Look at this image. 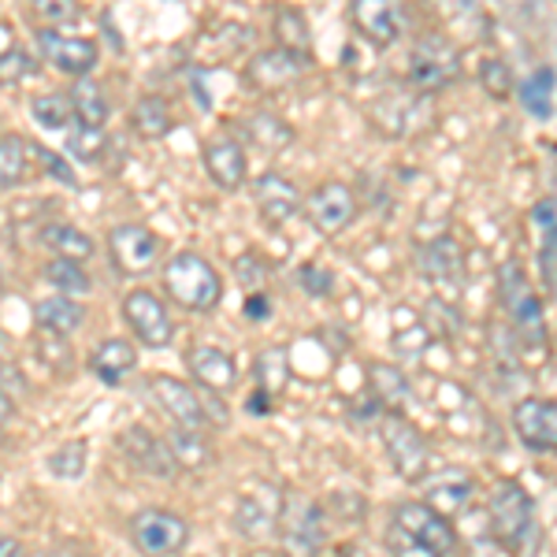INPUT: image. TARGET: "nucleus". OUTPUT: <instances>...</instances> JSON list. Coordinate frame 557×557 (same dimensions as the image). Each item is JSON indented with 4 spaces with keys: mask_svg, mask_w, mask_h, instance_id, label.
<instances>
[{
    "mask_svg": "<svg viewBox=\"0 0 557 557\" xmlns=\"http://www.w3.org/2000/svg\"><path fill=\"white\" fill-rule=\"evenodd\" d=\"M480 86H483V94L494 97V101H506V97L513 94V71H509L506 60H483Z\"/></svg>",
    "mask_w": 557,
    "mask_h": 557,
    "instance_id": "nucleus-42",
    "label": "nucleus"
},
{
    "mask_svg": "<svg viewBox=\"0 0 557 557\" xmlns=\"http://www.w3.org/2000/svg\"><path fill=\"white\" fill-rule=\"evenodd\" d=\"M298 283H301L305 294H312V298H327V294L335 290L331 272H327V268H317V264H301L298 268Z\"/></svg>",
    "mask_w": 557,
    "mask_h": 557,
    "instance_id": "nucleus-46",
    "label": "nucleus"
},
{
    "mask_svg": "<svg viewBox=\"0 0 557 557\" xmlns=\"http://www.w3.org/2000/svg\"><path fill=\"white\" fill-rule=\"evenodd\" d=\"M235 272H238V283L246 286L249 294H257V286H264V275H268V264L260 260L257 253H242L235 260Z\"/></svg>",
    "mask_w": 557,
    "mask_h": 557,
    "instance_id": "nucleus-47",
    "label": "nucleus"
},
{
    "mask_svg": "<svg viewBox=\"0 0 557 557\" xmlns=\"http://www.w3.org/2000/svg\"><path fill=\"white\" fill-rule=\"evenodd\" d=\"M34 146L20 134H4L0 138V190H15L34 175Z\"/></svg>",
    "mask_w": 557,
    "mask_h": 557,
    "instance_id": "nucleus-28",
    "label": "nucleus"
},
{
    "mask_svg": "<svg viewBox=\"0 0 557 557\" xmlns=\"http://www.w3.org/2000/svg\"><path fill=\"white\" fill-rule=\"evenodd\" d=\"M498 301H502V309H506L509 323H513L517 343L546 349L543 305H539L532 283H528L524 268H520L517 260H506V264L498 268Z\"/></svg>",
    "mask_w": 557,
    "mask_h": 557,
    "instance_id": "nucleus-2",
    "label": "nucleus"
},
{
    "mask_svg": "<svg viewBox=\"0 0 557 557\" xmlns=\"http://www.w3.org/2000/svg\"><path fill=\"white\" fill-rule=\"evenodd\" d=\"M123 320H127L134 338L146 349L172 346V338H175L172 312H168V305L152 290H146V286H138V290H131L127 298H123Z\"/></svg>",
    "mask_w": 557,
    "mask_h": 557,
    "instance_id": "nucleus-10",
    "label": "nucleus"
},
{
    "mask_svg": "<svg viewBox=\"0 0 557 557\" xmlns=\"http://www.w3.org/2000/svg\"><path fill=\"white\" fill-rule=\"evenodd\" d=\"M201 160H205V172L220 190L235 194L246 186V175H249V160H246V149H242L238 138H212L205 141L201 149Z\"/></svg>",
    "mask_w": 557,
    "mask_h": 557,
    "instance_id": "nucleus-19",
    "label": "nucleus"
},
{
    "mask_svg": "<svg viewBox=\"0 0 557 557\" xmlns=\"http://www.w3.org/2000/svg\"><path fill=\"white\" fill-rule=\"evenodd\" d=\"M160 235L146 223H120V227L108 231V253H112V264L120 275L127 278H141L157 268L160 260Z\"/></svg>",
    "mask_w": 557,
    "mask_h": 557,
    "instance_id": "nucleus-9",
    "label": "nucleus"
},
{
    "mask_svg": "<svg viewBox=\"0 0 557 557\" xmlns=\"http://www.w3.org/2000/svg\"><path fill=\"white\" fill-rule=\"evenodd\" d=\"M86 457H89V443L86 438H71V443L57 446V450L49 454V472L60 475V480H78V475L86 472Z\"/></svg>",
    "mask_w": 557,
    "mask_h": 557,
    "instance_id": "nucleus-39",
    "label": "nucleus"
},
{
    "mask_svg": "<svg viewBox=\"0 0 557 557\" xmlns=\"http://www.w3.org/2000/svg\"><path fill=\"white\" fill-rule=\"evenodd\" d=\"M253 201H257L260 220H268L272 227H286L294 215L305 212L301 190L278 172H268V175L257 178V183H253Z\"/></svg>",
    "mask_w": 557,
    "mask_h": 557,
    "instance_id": "nucleus-17",
    "label": "nucleus"
},
{
    "mask_svg": "<svg viewBox=\"0 0 557 557\" xmlns=\"http://www.w3.org/2000/svg\"><path fill=\"white\" fill-rule=\"evenodd\" d=\"M349 23L364 41H372L375 49H386L406 34V4L401 0H354Z\"/></svg>",
    "mask_w": 557,
    "mask_h": 557,
    "instance_id": "nucleus-14",
    "label": "nucleus"
},
{
    "mask_svg": "<svg viewBox=\"0 0 557 557\" xmlns=\"http://www.w3.org/2000/svg\"><path fill=\"white\" fill-rule=\"evenodd\" d=\"M391 513H394L391 524L398 528V532H406L409 539H417V543L431 546L435 554L450 557L457 546H461V539L454 532V520L446 513H438L435 506H428V502H398Z\"/></svg>",
    "mask_w": 557,
    "mask_h": 557,
    "instance_id": "nucleus-8",
    "label": "nucleus"
},
{
    "mask_svg": "<svg viewBox=\"0 0 557 557\" xmlns=\"http://www.w3.org/2000/svg\"><path fill=\"white\" fill-rule=\"evenodd\" d=\"M368 386L383 412H406L412 398V383L401 368L394 364H368Z\"/></svg>",
    "mask_w": 557,
    "mask_h": 557,
    "instance_id": "nucleus-23",
    "label": "nucleus"
},
{
    "mask_svg": "<svg viewBox=\"0 0 557 557\" xmlns=\"http://www.w3.org/2000/svg\"><path fill=\"white\" fill-rule=\"evenodd\" d=\"M461 75V52L450 38L443 34H424L420 41H412L409 49V86L417 94H443L446 86L457 83Z\"/></svg>",
    "mask_w": 557,
    "mask_h": 557,
    "instance_id": "nucleus-3",
    "label": "nucleus"
},
{
    "mask_svg": "<svg viewBox=\"0 0 557 557\" xmlns=\"http://www.w3.org/2000/svg\"><path fill=\"white\" fill-rule=\"evenodd\" d=\"M45 283L57 286L67 298H78V294L94 290V278L86 275V268L78 264V260H64V257H52L49 264H45Z\"/></svg>",
    "mask_w": 557,
    "mask_h": 557,
    "instance_id": "nucleus-35",
    "label": "nucleus"
},
{
    "mask_svg": "<svg viewBox=\"0 0 557 557\" xmlns=\"http://www.w3.org/2000/svg\"><path fill=\"white\" fill-rule=\"evenodd\" d=\"M331 557H361V550H357V546H335Z\"/></svg>",
    "mask_w": 557,
    "mask_h": 557,
    "instance_id": "nucleus-53",
    "label": "nucleus"
},
{
    "mask_svg": "<svg viewBox=\"0 0 557 557\" xmlns=\"http://www.w3.org/2000/svg\"><path fill=\"white\" fill-rule=\"evenodd\" d=\"M554 94H557V71L539 67L524 78V86H520V108H524L528 115H535V120H550Z\"/></svg>",
    "mask_w": 557,
    "mask_h": 557,
    "instance_id": "nucleus-31",
    "label": "nucleus"
},
{
    "mask_svg": "<svg viewBox=\"0 0 557 557\" xmlns=\"http://www.w3.org/2000/svg\"><path fill=\"white\" fill-rule=\"evenodd\" d=\"M172 450L178 469H209L215 461V446L209 431H194V428H172Z\"/></svg>",
    "mask_w": 557,
    "mask_h": 557,
    "instance_id": "nucleus-30",
    "label": "nucleus"
},
{
    "mask_svg": "<svg viewBox=\"0 0 557 557\" xmlns=\"http://www.w3.org/2000/svg\"><path fill=\"white\" fill-rule=\"evenodd\" d=\"M278 539L283 557H323V509L309 494H283L278 509Z\"/></svg>",
    "mask_w": 557,
    "mask_h": 557,
    "instance_id": "nucleus-4",
    "label": "nucleus"
},
{
    "mask_svg": "<svg viewBox=\"0 0 557 557\" xmlns=\"http://www.w3.org/2000/svg\"><path fill=\"white\" fill-rule=\"evenodd\" d=\"M190 539V524L172 509H141L131 517V543L141 557H175Z\"/></svg>",
    "mask_w": 557,
    "mask_h": 557,
    "instance_id": "nucleus-7",
    "label": "nucleus"
},
{
    "mask_svg": "<svg viewBox=\"0 0 557 557\" xmlns=\"http://www.w3.org/2000/svg\"><path fill=\"white\" fill-rule=\"evenodd\" d=\"M380 438H383V450L391 457L394 472L406 483H420L431 472V446L406 412H383Z\"/></svg>",
    "mask_w": 557,
    "mask_h": 557,
    "instance_id": "nucleus-5",
    "label": "nucleus"
},
{
    "mask_svg": "<svg viewBox=\"0 0 557 557\" xmlns=\"http://www.w3.org/2000/svg\"><path fill=\"white\" fill-rule=\"evenodd\" d=\"M86 368L104 386H123L134 375V368H138V349H134L127 338H104V343L89 354Z\"/></svg>",
    "mask_w": 557,
    "mask_h": 557,
    "instance_id": "nucleus-22",
    "label": "nucleus"
},
{
    "mask_svg": "<svg viewBox=\"0 0 557 557\" xmlns=\"http://www.w3.org/2000/svg\"><path fill=\"white\" fill-rule=\"evenodd\" d=\"M301 64H305V60H298L294 52H286V49H264V52H257V57L249 60L246 71H242V78H246V86L257 89V94H278V89L298 83Z\"/></svg>",
    "mask_w": 557,
    "mask_h": 557,
    "instance_id": "nucleus-18",
    "label": "nucleus"
},
{
    "mask_svg": "<svg viewBox=\"0 0 557 557\" xmlns=\"http://www.w3.org/2000/svg\"><path fill=\"white\" fill-rule=\"evenodd\" d=\"M532 520H535V502L520 483L502 480L491 491V532L494 543H502L509 554H517L524 546L528 532H532Z\"/></svg>",
    "mask_w": 557,
    "mask_h": 557,
    "instance_id": "nucleus-6",
    "label": "nucleus"
},
{
    "mask_svg": "<svg viewBox=\"0 0 557 557\" xmlns=\"http://www.w3.org/2000/svg\"><path fill=\"white\" fill-rule=\"evenodd\" d=\"M517 438L535 454H557V401L554 398H524L513 406Z\"/></svg>",
    "mask_w": 557,
    "mask_h": 557,
    "instance_id": "nucleus-16",
    "label": "nucleus"
},
{
    "mask_svg": "<svg viewBox=\"0 0 557 557\" xmlns=\"http://www.w3.org/2000/svg\"><path fill=\"white\" fill-rule=\"evenodd\" d=\"M417 268L428 283H457L465 275V249L450 235H438L417 249Z\"/></svg>",
    "mask_w": 557,
    "mask_h": 557,
    "instance_id": "nucleus-21",
    "label": "nucleus"
},
{
    "mask_svg": "<svg viewBox=\"0 0 557 557\" xmlns=\"http://www.w3.org/2000/svg\"><path fill=\"white\" fill-rule=\"evenodd\" d=\"M0 294H4V272H0Z\"/></svg>",
    "mask_w": 557,
    "mask_h": 557,
    "instance_id": "nucleus-54",
    "label": "nucleus"
},
{
    "mask_svg": "<svg viewBox=\"0 0 557 557\" xmlns=\"http://www.w3.org/2000/svg\"><path fill=\"white\" fill-rule=\"evenodd\" d=\"M120 450L134 469L157 475V480H172V475L178 472L172 443L160 438V435H152V431L141 428V424H131L127 431H120Z\"/></svg>",
    "mask_w": 557,
    "mask_h": 557,
    "instance_id": "nucleus-15",
    "label": "nucleus"
},
{
    "mask_svg": "<svg viewBox=\"0 0 557 557\" xmlns=\"http://www.w3.org/2000/svg\"><path fill=\"white\" fill-rule=\"evenodd\" d=\"M246 317L249 320H268V317H272V301H268L264 294H249V298H246Z\"/></svg>",
    "mask_w": 557,
    "mask_h": 557,
    "instance_id": "nucleus-50",
    "label": "nucleus"
},
{
    "mask_svg": "<svg viewBox=\"0 0 557 557\" xmlns=\"http://www.w3.org/2000/svg\"><path fill=\"white\" fill-rule=\"evenodd\" d=\"M0 557H30V554H26V546L15 535L0 532Z\"/></svg>",
    "mask_w": 557,
    "mask_h": 557,
    "instance_id": "nucleus-51",
    "label": "nucleus"
},
{
    "mask_svg": "<svg viewBox=\"0 0 557 557\" xmlns=\"http://www.w3.org/2000/svg\"><path fill=\"white\" fill-rule=\"evenodd\" d=\"M257 383L268 398H278L286 391V383H290V357H286V349L272 346L257 357Z\"/></svg>",
    "mask_w": 557,
    "mask_h": 557,
    "instance_id": "nucleus-37",
    "label": "nucleus"
},
{
    "mask_svg": "<svg viewBox=\"0 0 557 557\" xmlns=\"http://www.w3.org/2000/svg\"><path fill=\"white\" fill-rule=\"evenodd\" d=\"M34 41H38L45 64H52L71 78H89V71L101 60V49H97L94 38H71V34H60V30H52V26H41V30L34 34Z\"/></svg>",
    "mask_w": 557,
    "mask_h": 557,
    "instance_id": "nucleus-11",
    "label": "nucleus"
},
{
    "mask_svg": "<svg viewBox=\"0 0 557 557\" xmlns=\"http://www.w3.org/2000/svg\"><path fill=\"white\" fill-rule=\"evenodd\" d=\"M272 38L278 41V49L294 52V57L305 60V64L312 60V30H309V20H305L301 8H290V4L275 8Z\"/></svg>",
    "mask_w": 557,
    "mask_h": 557,
    "instance_id": "nucleus-26",
    "label": "nucleus"
},
{
    "mask_svg": "<svg viewBox=\"0 0 557 557\" xmlns=\"http://www.w3.org/2000/svg\"><path fill=\"white\" fill-rule=\"evenodd\" d=\"M164 294L186 312H212L223 301V278L201 253H175L164 264Z\"/></svg>",
    "mask_w": 557,
    "mask_h": 557,
    "instance_id": "nucleus-1",
    "label": "nucleus"
},
{
    "mask_svg": "<svg viewBox=\"0 0 557 557\" xmlns=\"http://www.w3.org/2000/svg\"><path fill=\"white\" fill-rule=\"evenodd\" d=\"M278 509H283V494L272 502L257 498V494H242L235 506V528L246 539H268L278 528Z\"/></svg>",
    "mask_w": 557,
    "mask_h": 557,
    "instance_id": "nucleus-24",
    "label": "nucleus"
},
{
    "mask_svg": "<svg viewBox=\"0 0 557 557\" xmlns=\"http://www.w3.org/2000/svg\"><path fill=\"white\" fill-rule=\"evenodd\" d=\"M0 394H8L12 401L26 394V375L15 364H8V361H0Z\"/></svg>",
    "mask_w": 557,
    "mask_h": 557,
    "instance_id": "nucleus-49",
    "label": "nucleus"
},
{
    "mask_svg": "<svg viewBox=\"0 0 557 557\" xmlns=\"http://www.w3.org/2000/svg\"><path fill=\"white\" fill-rule=\"evenodd\" d=\"M30 8L45 26H52V30L71 26L78 20V0H30Z\"/></svg>",
    "mask_w": 557,
    "mask_h": 557,
    "instance_id": "nucleus-43",
    "label": "nucleus"
},
{
    "mask_svg": "<svg viewBox=\"0 0 557 557\" xmlns=\"http://www.w3.org/2000/svg\"><path fill=\"white\" fill-rule=\"evenodd\" d=\"M472 494H475V483L469 480V475L450 469L443 475V483H435V487L428 491V506H435L438 513L454 517V513H461V509L469 506Z\"/></svg>",
    "mask_w": 557,
    "mask_h": 557,
    "instance_id": "nucleus-33",
    "label": "nucleus"
},
{
    "mask_svg": "<svg viewBox=\"0 0 557 557\" xmlns=\"http://www.w3.org/2000/svg\"><path fill=\"white\" fill-rule=\"evenodd\" d=\"M30 75H38V60L30 57L26 49H4L0 52V86H20Z\"/></svg>",
    "mask_w": 557,
    "mask_h": 557,
    "instance_id": "nucleus-41",
    "label": "nucleus"
},
{
    "mask_svg": "<svg viewBox=\"0 0 557 557\" xmlns=\"http://www.w3.org/2000/svg\"><path fill=\"white\" fill-rule=\"evenodd\" d=\"M41 246L49 249L52 257H64V260H89L94 257V238L86 235L83 227H75V223H64V220H49L41 227Z\"/></svg>",
    "mask_w": 557,
    "mask_h": 557,
    "instance_id": "nucleus-27",
    "label": "nucleus"
},
{
    "mask_svg": "<svg viewBox=\"0 0 557 557\" xmlns=\"http://www.w3.org/2000/svg\"><path fill=\"white\" fill-rule=\"evenodd\" d=\"M305 220L312 223V231L335 238L343 235L349 223L357 220V197L346 183H323L309 197H305Z\"/></svg>",
    "mask_w": 557,
    "mask_h": 557,
    "instance_id": "nucleus-13",
    "label": "nucleus"
},
{
    "mask_svg": "<svg viewBox=\"0 0 557 557\" xmlns=\"http://www.w3.org/2000/svg\"><path fill=\"white\" fill-rule=\"evenodd\" d=\"M30 115L45 131H67L75 123V108H71L67 94H38L30 101Z\"/></svg>",
    "mask_w": 557,
    "mask_h": 557,
    "instance_id": "nucleus-36",
    "label": "nucleus"
},
{
    "mask_svg": "<svg viewBox=\"0 0 557 557\" xmlns=\"http://www.w3.org/2000/svg\"><path fill=\"white\" fill-rule=\"evenodd\" d=\"M386 554H391V557H443V554L431 550V546L409 539L406 532H398L394 524H391V532H386Z\"/></svg>",
    "mask_w": 557,
    "mask_h": 557,
    "instance_id": "nucleus-44",
    "label": "nucleus"
},
{
    "mask_svg": "<svg viewBox=\"0 0 557 557\" xmlns=\"http://www.w3.org/2000/svg\"><path fill=\"white\" fill-rule=\"evenodd\" d=\"M249 138L257 141L260 149H268V152H278V149H286L294 141V131L286 127L278 115L272 112H257L253 120H249Z\"/></svg>",
    "mask_w": 557,
    "mask_h": 557,
    "instance_id": "nucleus-38",
    "label": "nucleus"
},
{
    "mask_svg": "<svg viewBox=\"0 0 557 557\" xmlns=\"http://www.w3.org/2000/svg\"><path fill=\"white\" fill-rule=\"evenodd\" d=\"M186 368L197 380V386H205L209 394H227L238 383V364L227 349L220 346H194L186 354Z\"/></svg>",
    "mask_w": 557,
    "mask_h": 557,
    "instance_id": "nucleus-20",
    "label": "nucleus"
},
{
    "mask_svg": "<svg viewBox=\"0 0 557 557\" xmlns=\"http://www.w3.org/2000/svg\"><path fill=\"white\" fill-rule=\"evenodd\" d=\"M67 97H71V108H75V123H83V127H104L108 123L104 89L97 86L94 78H75Z\"/></svg>",
    "mask_w": 557,
    "mask_h": 557,
    "instance_id": "nucleus-32",
    "label": "nucleus"
},
{
    "mask_svg": "<svg viewBox=\"0 0 557 557\" xmlns=\"http://www.w3.org/2000/svg\"><path fill=\"white\" fill-rule=\"evenodd\" d=\"M131 131L138 134V138L146 141H160L172 134V108H168L164 97H138V101L131 104Z\"/></svg>",
    "mask_w": 557,
    "mask_h": 557,
    "instance_id": "nucleus-29",
    "label": "nucleus"
},
{
    "mask_svg": "<svg viewBox=\"0 0 557 557\" xmlns=\"http://www.w3.org/2000/svg\"><path fill=\"white\" fill-rule=\"evenodd\" d=\"M34 354H38V361L45 364H60V368H71V349H67V338L64 335H45L34 343Z\"/></svg>",
    "mask_w": 557,
    "mask_h": 557,
    "instance_id": "nucleus-45",
    "label": "nucleus"
},
{
    "mask_svg": "<svg viewBox=\"0 0 557 557\" xmlns=\"http://www.w3.org/2000/svg\"><path fill=\"white\" fill-rule=\"evenodd\" d=\"M108 149V134L104 127H83L75 123V131H67V152L83 164H97Z\"/></svg>",
    "mask_w": 557,
    "mask_h": 557,
    "instance_id": "nucleus-40",
    "label": "nucleus"
},
{
    "mask_svg": "<svg viewBox=\"0 0 557 557\" xmlns=\"http://www.w3.org/2000/svg\"><path fill=\"white\" fill-rule=\"evenodd\" d=\"M86 320V309L67 294H52V298H41L34 305V323L45 331V335H75Z\"/></svg>",
    "mask_w": 557,
    "mask_h": 557,
    "instance_id": "nucleus-25",
    "label": "nucleus"
},
{
    "mask_svg": "<svg viewBox=\"0 0 557 557\" xmlns=\"http://www.w3.org/2000/svg\"><path fill=\"white\" fill-rule=\"evenodd\" d=\"M532 220H535V227L543 231V253H539L543 275L557 290V201H539L532 209Z\"/></svg>",
    "mask_w": 557,
    "mask_h": 557,
    "instance_id": "nucleus-34",
    "label": "nucleus"
},
{
    "mask_svg": "<svg viewBox=\"0 0 557 557\" xmlns=\"http://www.w3.org/2000/svg\"><path fill=\"white\" fill-rule=\"evenodd\" d=\"M12 417H15V401L8 398V394H0V428H4Z\"/></svg>",
    "mask_w": 557,
    "mask_h": 557,
    "instance_id": "nucleus-52",
    "label": "nucleus"
},
{
    "mask_svg": "<svg viewBox=\"0 0 557 557\" xmlns=\"http://www.w3.org/2000/svg\"><path fill=\"white\" fill-rule=\"evenodd\" d=\"M146 386H149V398L157 401V409L164 412L175 428L209 431V412H205L201 394H197L190 383L172 380V375H152Z\"/></svg>",
    "mask_w": 557,
    "mask_h": 557,
    "instance_id": "nucleus-12",
    "label": "nucleus"
},
{
    "mask_svg": "<svg viewBox=\"0 0 557 557\" xmlns=\"http://www.w3.org/2000/svg\"><path fill=\"white\" fill-rule=\"evenodd\" d=\"M34 157H38L41 172L49 178H57V183H64V186H75V172H71V164L60 157V152H49L45 146H34Z\"/></svg>",
    "mask_w": 557,
    "mask_h": 557,
    "instance_id": "nucleus-48",
    "label": "nucleus"
}]
</instances>
